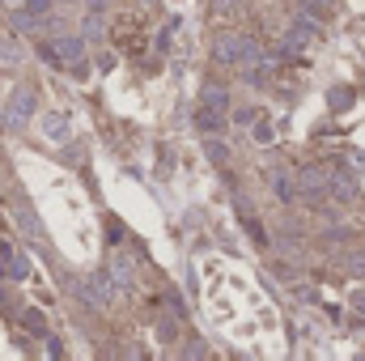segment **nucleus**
I'll return each mask as SVG.
<instances>
[{"label": "nucleus", "instance_id": "nucleus-4", "mask_svg": "<svg viewBox=\"0 0 365 361\" xmlns=\"http://www.w3.org/2000/svg\"><path fill=\"white\" fill-rule=\"evenodd\" d=\"M327 195H336L340 204H353L361 195V183L353 179V171H327Z\"/></svg>", "mask_w": 365, "mask_h": 361}, {"label": "nucleus", "instance_id": "nucleus-3", "mask_svg": "<svg viewBox=\"0 0 365 361\" xmlns=\"http://www.w3.org/2000/svg\"><path fill=\"white\" fill-rule=\"evenodd\" d=\"M297 195H302L306 204H319V200L327 195V171H323V166H302V171H297Z\"/></svg>", "mask_w": 365, "mask_h": 361}, {"label": "nucleus", "instance_id": "nucleus-19", "mask_svg": "<svg viewBox=\"0 0 365 361\" xmlns=\"http://www.w3.org/2000/svg\"><path fill=\"white\" fill-rule=\"evenodd\" d=\"M349 98H353V90H344V86H340V90H331V106H336V111H344V106H353Z\"/></svg>", "mask_w": 365, "mask_h": 361}, {"label": "nucleus", "instance_id": "nucleus-16", "mask_svg": "<svg viewBox=\"0 0 365 361\" xmlns=\"http://www.w3.org/2000/svg\"><path fill=\"white\" fill-rule=\"evenodd\" d=\"M43 128H47V136H51V141H64V132H68V123H64L60 115H47V119H43Z\"/></svg>", "mask_w": 365, "mask_h": 361}, {"label": "nucleus", "instance_id": "nucleus-12", "mask_svg": "<svg viewBox=\"0 0 365 361\" xmlns=\"http://www.w3.org/2000/svg\"><path fill=\"white\" fill-rule=\"evenodd\" d=\"M21 327L34 332V336H47V319H43V310H26V315H21Z\"/></svg>", "mask_w": 365, "mask_h": 361}, {"label": "nucleus", "instance_id": "nucleus-21", "mask_svg": "<svg viewBox=\"0 0 365 361\" xmlns=\"http://www.w3.org/2000/svg\"><path fill=\"white\" fill-rule=\"evenodd\" d=\"M208 158H212V162H225V145H217V141H208Z\"/></svg>", "mask_w": 365, "mask_h": 361}, {"label": "nucleus", "instance_id": "nucleus-10", "mask_svg": "<svg viewBox=\"0 0 365 361\" xmlns=\"http://www.w3.org/2000/svg\"><path fill=\"white\" fill-rule=\"evenodd\" d=\"M272 191L280 200H293V195H297V179H293L289 171H272Z\"/></svg>", "mask_w": 365, "mask_h": 361}, {"label": "nucleus", "instance_id": "nucleus-7", "mask_svg": "<svg viewBox=\"0 0 365 361\" xmlns=\"http://www.w3.org/2000/svg\"><path fill=\"white\" fill-rule=\"evenodd\" d=\"M81 298H86L90 306H106V298H110V285H106V276H102V272H93L90 280L81 285Z\"/></svg>", "mask_w": 365, "mask_h": 361}, {"label": "nucleus", "instance_id": "nucleus-13", "mask_svg": "<svg viewBox=\"0 0 365 361\" xmlns=\"http://www.w3.org/2000/svg\"><path fill=\"white\" fill-rule=\"evenodd\" d=\"M81 34H86L90 43H102V34H106V21H102L98 13H90V17H86V26H81Z\"/></svg>", "mask_w": 365, "mask_h": 361}, {"label": "nucleus", "instance_id": "nucleus-17", "mask_svg": "<svg viewBox=\"0 0 365 361\" xmlns=\"http://www.w3.org/2000/svg\"><path fill=\"white\" fill-rule=\"evenodd\" d=\"M0 60H4V64H17V60H21V47H17L13 39H0Z\"/></svg>", "mask_w": 365, "mask_h": 361}, {"label": "nucleus", "instance_id": "nucleus-6", "mask_svg": "<svg viewBox=\"0 0 365 361\" xmlns=\"http://www.w3.org/2000/svg\"><path fill=\"white\" fill-rule=\"evenodd\" d=\"M0 260H4V272H9V276H13V280H26V276H30V255H21V251H13V247H9V243H0Z\"/></svg>", "mask_w": 365, "mask_h": 361}, {"label": "nucleus", "instance_id": "nucleus-18", "mask_svg": "<svg viewBox=\"0 0 365 361\" xmlns=\"http://www.w3.org/2000/svg\"><path fill=\"white\" fill-rule=\"evenodd\" d=\"M255 141H259V145H272V141H276V132H272V123H268V119H259V123H255Z\"/></svg>", "mask_w": 365, "mask_h": 361}, {"label": "nucleus", "instance_id": "nucleus-2", "mask_svg": "<svg viewBox=\"0 0 365 361\" xmlns=\"http://www.w3.org/2000/svg\"><path fill=\"white\" fill-rule=\"evenodd\" d=\"M43 60L56 64V68L77 64V60H86V39H77V34H56V39L43 47Z\"/></svg>", "mask_w": 365, "mask_h": 361}, {"label": "nucleus", "instance_id": "nucleus-25", "mask_svg": "<svg viewBox=\"0 0 365 361\" xmlns=\"http://www.w3.org/2000/svg\"><path fill=\"white\" fill-rule=\"evenodd\" d=\"M4 4H21V0H4Z\"/></svg>", "mask_w": 365, "mask_h": 361}, {"label": "nucleus", "instance_id": "nucleus-20", "mask_svg": "<svg viewBox=\"0 0 365 361\" xmlns=\"http://www.w3.org/2000/svg\"><path fill=\"white\" fill-rule=\"evenodd\" d=\"M238 4H242V0H212V9H217L221 17H230V13H238Z\"/></svg>", "mask_w": 365, "mask_h": 361}, {"label": "nucleus", "instance_id": "nucleus-9", "mask_svg": "<svg viewBox=\"0 0 365 361\" xmlns=\"http://www.w3.org/2000/svg\"><path fill=\"white\" fill-rule=\"evenodd\" d=\"M200 106H217V111H225V106H230V90L217 86V81H208V86L200 90Z\"/></svg>", "mask_w": 365, "mask_h": 361}, {"label": "nucleus", "instance_id": "nucleus-11", "mask_svg": "<svg viewBox=\"0 0 365 361\" xmlns=\"http://www.w3.org/2000/svg\"><path fill=\"white\" fill-rule=\"evenodd\" d=\"M17 221H21V230L30 234V243H38V247L47 243V238H43V225H38V217H34L30 208H21V213H17Z\"/></svg>", "mask_w": 365, "mask_h": 361}, {"label": "nucleus", "instance_id": "nucleus-5", "mask_svg": "<svg viewBox=\"0 0 365 361\" xmlns=\"http://www.w3.org/2000/svg\"><path fill=\"white\" fill-rule=\"evenodd\" d=\"M30 111H34V93L17 90V93H13V106H9V128H13V132H21V128H26V119H30Z\"/></svg>", "mask_w": 365, "mask_h": 361}, {"label": "nucleus", "instance_id": "nucleus-14", "mask_svg": "<svg viewBox=\"0 0 365 361\" xmlns=\"http://www.w3.org/2000/svg\"><path fill=\"white\" fill-rule=\"evenodd\" d=\"M132 280H136V272H132V264L119 255V260H115V285H119V289H132Z\"/></svg>", "mask_w": 365, "mask_h": 361}, {"label": "nucleus", "instance_id": "nucleus-23", "mask_svg": "<svg viewBox=\"0 0 365 361\" xmlns=\"http://www.w3.org/2000/svg\"><path fill=\"white\" fill-rule=\"evenodd\" d=\"M86 4H90L93 13H102V9H106V0H86Z\"/></svg>", "mask_w": 365, "mask_h": 361}, {"label": "nucleus", "instance_id": "nucleus-8", "mask_svg": "<svg viewBox=\"0 0 365 361\" xmlns=\"http://www.w3.org/2000/svg\"><path fill=\"white\" fill-rule=\"evenodd\" d=\"M195 128H200V132H221V128H225V111L200 106V111H195Z\"/></svg>", "mask_w": 365, "mask_h": 361}, {"label": "nucleus", "instance_id": "nucleus-24", "mask_svg": "<svg viewBox=\"0 0 365 361\" xmlns=\"http://www.w3.org/2000/svg\"><path fill=\"white\" fill-rule=\"evenodd\" d=\"M353 306H357V310L365 315V293H357V302H353Z\"/></svg>", "mask_w": 365, "mask_h": 361}, {"label": "nucleus", "instance_id": "nucleus-26", "mask_svg": "<svg viewBox=\"0 0 365 361\" xmlns=\"http://www.w3.org/2000/svg\"><path fill=\"white\" fill-rule=\"evenodd\" d=\"M56 4H68V0H56Z\"/></svg>", "mask_w": 365, "mask_h": 361}, {"label": "nucleus", "instance_id": "nucleus-22", "mask_svg": "<svg viewBox=\"0 0 365 361\" xmlns=\"http://www.w3.org/2000/svg\"><path fill=\"white\" fill-rule=\"evenodd\" d=\"M106 230H110V243H119V238H123V225H119V221H106Z\"/></svg>", "mask_w": 365, "mask_h": 361}, {"label": "nucleus", "instance_id": "nucleus-1", "mask_svg": "<svg viewBox=\"0 0 365 361\" xmlns=\"http://www.w3.org/2000/svg\"><path fill=\"white\" fill-rule=\"evenodd\" d=\"M212 56H217L221 64L251 68V64L259 60V43H255L251 34H217V43H212Z\"/></svg>", "mask_w": 365, "mask_h": 361}, {"label": "nucleus", "instance_id": "nucleus-15", "mask_svg": "<svg viewBox=\"0 0 365 361\" xmlns=\"http://www.w3.org/2000/svg\"><path fill=\"white\" fill-rule=\"evenodd\" d=\"M302 9L314 13V17H331L336 13V0H302Z\"/></svg>", "mask_w": 365, "mask_h": 361}]
</instances>
